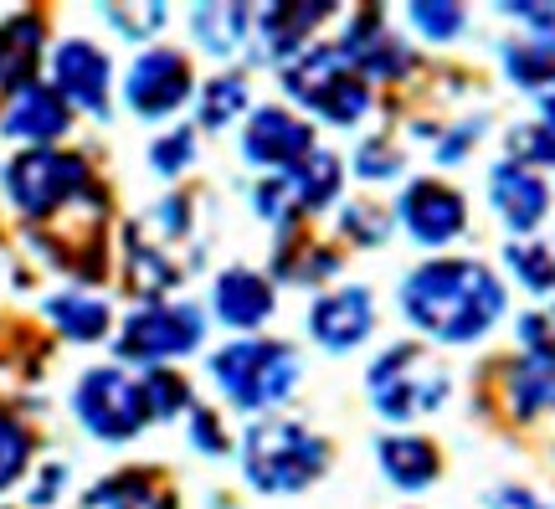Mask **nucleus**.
Here are the masks:
<instances>
[{
  "mask_svg": "<svg viewBox=\"0 0 555 509\" xmlns=\"http://www.w3.org/2000/svg\"><path fill=\"white\" fill-rule=\"evenodd\" d=\"M242 469L262 494H298L330 469V443L288 417H262L242 437Z\"/></svg>",
  "mask_w": 555,
  "mask_h": 509,
  "instance_id": "obj_3",
  "label": "nucleus"
},
{
  "mask_svg": "<svg viewBox=\"0 0 555 509\" xmlns=\"http://www.w3.org/2000/svg\"><path fill=\"white\" fill-rule=\"evenodd\" d=\"M489 201L504 216L509 232H535L545 212H551V186L540 180V170L519 165V160H499L489 170Z\"/></svg>",
  "mask_w": 555,
  "mask_h": 509,
  "instance_id": "obj_14",
  "label": "nucleus"
},
{
  "mask_svg": "<svg viewBox=\"0 0 555 509\" xmlns=\"http://www.w3.org/2000/svg\"><path fill=\"white\" fill-rule=\"evenodd\" d=\"M52 88L67 99V109L78 103L88 114H108V58L82 37L62 41L52 52Z\"/></svg>",
  "mask_w": 555,
  "mask_h": 509,
  "instance_id": "obj_13",
  "label": "nucleus"
},
{
  "mask_svg": "<svg viewBox=\"0 0 555 509\" xmlns=\"http://www.w3.org/2000/svg\"><path fill=\"white\" fill-rule=\"evenodd\" d=\"M278 309L273 298V283L253 268H227L217 278V319L232 325V330H258L268 325V314Z\"/></svg>",
  "mask_w": 555,
  "mask_h": 509,
  "instance_id": "obj_18",
  "label": "nucleus"
},
{
  "mask_svg": "<svg viewBox=\"0 0 555 509\" xmlns=\"http://www.w3.org/2000/svg\"><path fill=\"white\" fill-rule=\"evenodd\" d=\"M67 124H73V109H67V99H62L52 82H26L16 99L5 103V118H0L5 135L26 139L37 150H52V139L67 135Z\"/></svg>",
  "mask_w": 555,
  "mask_h": 509,
  "instance_id": "obj_15",
  "label": "nucleus"
},
{
  "mask_svg": "<svg viewBox=\"0 0 555 509\" xmlns=\"http://www.w3.org/2000/svg\"><path fill=\"white\" fill-rule=\"evenodd\" d=\"M124 99L139 118H165L176 114L180 103L191 99V62L170 52V47H150L144 58L129 67V82H124Z\"/></svg>",
  "mask_w": 555,
  "mask_h": 509,
  "instance_id": "obj_10",
  "label": "nucleus"
},
{
  "mask_svg": "<svg viewBox=\"0 0 555 509\" xmlns=\"http://www.w3.org/2000/svg\"><path fill=\"white\" fill-rule=\"evenodd\" d=\"M103 16L114 21L124 37L144 41V37H150V31L159 26V21H165V5H150V0H144V5H134V11H129V5H103Z\"/></svg>",
  "mask_w": 555,
  "mask_h": 509,
  "instance_id": "obj_34",
  "label": "nucleus"
},
{
  "mask_svg": "<svg viewBox=\"0 0 555 509\" xmlns=\"http://www.w3.org/2000/svg\"><path fill=\"white\" fill-rule=\"evenodd\" d=\"M406 21H412L427 41H453L457 31L468 26V11L453 5V0H412V5H406Z\"/></svg>",
  "mask_w": 555,
  "mask_h": 509,
  "instance_id": "obj_29",
  "label": "nucleus"
},
{
  "mask_svg": "<svg viewBox=\"0 0 555 509\" xmlns=\"http://www.w3.org/2000/svg\"><path fill=\"white\" fill-rule=\"evenodd\" d=\"M82 509H176V494L159 484L155 473L144 469H124L114 479H103L88 489Z\"/></svg>",
  "mask_w": 555,
  "mask_h": 509,
  "instance_id": "obj_22",
  "label": "nucleus"
},
{
  "mask_svg": "<svg viewBox=\"0 0 555 509\" xmlns=\"http://www.w3.org/2000/svg\"><path fill=\"white\" fill-rule=\"evenodd\" d=\"M5 191L26 216H52L88 191V165L62 150H26L5 165Z\"/></svg>",
  "mask_w": 555,
  "mask_h": 509,
  "instance_id": "obj_7",
  "label": "nucleus"
},
{
  "mask_svg": "<svg viewBox=\"0 0 555 509\" xmlns=\"http://www.w3.org/2000/svg\"><path fill=\"white\" fill-rule=\"evenodd\" d=\"M478 135H483V124H478V118H468V124H457V129H453L448 139H437V160H442V165H453V160H463V155H468V144H474Z\"/></svg>",
  "mask_w": 555,
  "mask_h": 509,
  "instance_id": "obj_37",
  "label": "nucleus"
},
{
  "mask_svg": "<svg viewBox=\"0 0 555 509\" xmlns=\"http://www.w3.org/2000/svg\"><path fill=\"white\" fill-rule=\"evenodd\" d=\"M380 473L397 484V489H427L437 479V448L427 437H380L376 443Z\"/></svg>",
  "mask_w": 555,
  "mask_h": 509,
  "instance_id": "obj_23",
  "label": "nucleus"
},
{
  "mask_svg": "<svg viewBox=\"0 0 555 509\" xmlns=\"http://www.w3.org/2000/svg\"><path fill=\"white\" fill-rule=\"evenodd\" d=\"M201 334H206V319L196 304H150V309L129 314V325L119 330V355L139 366H159V360L196 351Z\"/></svg>",
  "mask_w": 555,
  "mask_h": 509,
  "instance_id": "obj_8",
  "label": "nucleus"
},
{
  "mask_svg": "<svg viewBox=\"0 0 555 509\" xmlns=\"http://www.w3.org/2000/svg\"><path fill=\"white\" fill-rule=\"evenodd\" d=\"M191 437H196V448L201 453H227V432H221L217 422V411H206V407H191Z\"/></svg>",
  "mask_w": 555,
  "mask_h": 509,
  "instance_id": "obj_36",
  "label": "nucleus"
},
{
  "mask_svg": "<svg viewBox=\"0 0 555 509\" xmlns=\"http://www.w3.org/2000/svg\"><path fill=\"white\" fill-rule=\"evenodd\" d=\"M26 458H31V432L21 428L11 411H0V494L26 473Z\"/></svg>",
  "mask_w": 555,
  "mask_h": 509,
  "instance_id": "obj_30",
  "label": "nucleus"
},
{
  "mask_svg": "<svg viewBox=\"0 0 555 509\" xmlns=\"http://www.w3.org/2000/svg\"><path fill=\"white\" fill-rule=\"evenodd\" d=\"M41 52V21L37 16H11L0 26V103H11L31 82Z\"/></svg>",
  "mask_w": 555,
  "mask_h": 509,
  "instance_id": "obj_20",
  "label": "nucleus"
},
{
  "mask_svg": "<svg viewBox=\"0 0 555 509\" xmlns=\"http://www.w3.org/2000/svg\"><path fill=\"white\" fill-rule=\"evenodd\" d=\"M47 314L57 319V330L67 340H103L108 334V304L93 294H57L47 304Z\"/></svg>",
  "mask_w": 555,
  "mask_h": 509,
  "instance_id": "obj_26",
  "label": "nucleus"
},
{
  "mask_svg": "<svg viewBox=\"0 0 555 509\" xmlns=\"http://www.w3.org/2000/svg\"><path fill=\"white\" fill-rule=\"evenodd\" d=\"M397 216L422 247H442V242L463 237V227H468L463 196H457L453 186H442V180H412L397 201Z\"/></svg>",
  "mask_w": 555,
  "mask_h": 509,
  "instance_id": "obj_11",
  "label": "nucleus"
},
{
  "mask_svg": "<svg viewBox=\"0 0 555 509\" xmlns=\"http://www.w3.org/2000/svg\"><path fill=\"white\" fill-rule=\"evenodd\" d=\"M345 52H350V62H356L365 78H397V73H406L412 67V52L401 47V37H391V26H386V16L380 11H356V21H350V31H345V41H339Z\"/></svg>",
  "mask_w": 555,
  "mask_h": 509,
  "instance_id": "obj_17",
  "label": "nucleus"
},
{
  "mask_svg": "<svg viewBox=\"0 0 555 509\" xmlns=\"http://www.w3.org/2000/svg\"><path fill=\"white\" fill-rule=\"evenodd\" d=\"M242 155L262 165L268 176H288L314 155V124H304L288 109H258L242 129Z\"/></svg>",
  "mask_w": 555,
  "mask_h": 509,
  "instance_id": "obj_9",
  "label": "nucleus"
},
{
  "mask_svg": "<svg viewBox=\"0 0 555 509\" xmlns=\"http://www.w3.org/2000/svg\"><path fill=\"white\" fill-rule=\"evenodd\" d=\"M504 263L515 268V278L530 289V294H551L555 289V253L545 247V242H530V237L519 242L515 237V242L504 247Z\"/></svg>",
  "mask_w": 555,
  "mask_h": 509,
  "instance_id": "obj_28",
  "label": "nucleus"
},
{
  "mask_svg": "<svg viewBox=\"0 0 555 509\" xmlns=\"http://www.w3.org/2000/svg\"><path fill=\"white\" fill-rule=\"evenodd\" d=\"M242 114H247V82L237 73H221V78H211L201 88V124L206 129H227Z\"/></svg>",
  "mask_w": 555,
  "mask_h": 509,
  "instance_id": "obj_27",
  "label": "nucleus"
},
{
  "mask_svg": "<svg viewBox=\"0 0 555 509\" xmlns=\"http://www.w3.org/2000/svg\"><path fill=\"white\" fill-rule=\"evenodd\" d=\"M376 330V298L371 289H335L309 304V334L324 351H356Z\"/></svg>",
  "mask_w": 555,
  "mask_h": 509,
  "instance_id": "obj_12",
  "label": "nucleus"
},
{
  "mask_svg": "<svg viewBox=\"0 0 555 509\" xmlns=\"http://www.w3.org/2000/svg\"><path fill=\"white\" fill-rule=\"evenodd\" d=\"M365 386H371V402H376V411L386 422H416V417L442 407L448 392H453L448 371L422 345H391L365 371Z\"/></svg>",
  "mask_w": 555,
  "mask_h": 509,
  "instance_id": "obj_5",
  "label": "nucleus"
},
{
  "mask_svg": "<svg viewBox=\"0 0 555 509\" xmlns=\"http://www.w3.org/2000/svg\"><path fill=\"white\" fill-rule=\"evenodd\" d=\"M401 170V155L386 144V139H365L356 150V176H365V180H391Z\"/></svg>",
  "mask_w": 555,
  "mask_h": 509,
  "instance_id": "obj_35",
  "label": "nucleus"
},
{
  "mask_svg": "<svg viewBox=\"0 0 555 509\" xmlns=\"http://www.w3.org/2000/svg\"><path fill=\"white\" fill-rule=\"evenodd\" d=\"M144 407H150V417H176V411H185L191 407V386L180 381L176 371H144Z\"/></svg>",
  "mask_w": 555,
  "mask_h": 509,
  "instance_id": "obj_31",
  "label": "nucleus"
},
{
  "mask_svg": "<svg viewBox=\"0 0 555 509\" xmlns=\"http://www.w3.org/2000/svg\"><path fill=\"white\" fill-rule=\"evenodd\" d=\"M540 124L555 135V88H545V99H540Z\"/></svg>",
  "mask_w": 555,
  "mask_h": 509,
  "instance_id": "obj_40",
  "label": "nucleus"
},
{
  "mask_svg": "<svg viewBox=\"0 0 555 509\" xmlns=\"http://www.w3.org/2000/svg\"><path fill=\"white\" fill-rule=\"evenodd\" d=\"M73 407H78L82 428L93 432V437H103V443H124V437H134V432L150 422L144 386H139L129 371H119V366H93V371L78 381Z\"/></svg>",
  "mask_w": 555,
  "mask_h": 509,
  "instance_id": "obj_6",
  "label": "nucleus"
},
{
  "mask_svg": "<svg viewBox=\"0 0 555 509\" xmlns=\"http://www.w3.org/2000/svg\"><path fill=\"white\" fill-rule=\"evenodd\" d=\"M298 376H304L298 351L283 340H232L211 355V381L242 411L278 407L298 386Z\"/></svg>",
  "mask_w": 555,
  "mask_h": 509,
  "instance_id": "obj_4",
  "label": "nucleus"
},
{
  "mask_svg": "<svg viewBox=\"0 0 555 509\" xmlns=\"http://www.w3.org/2000/svg\"><path fill=\"white\" fill-rule=\"evenodd\" d=\"M288 180H294L298 216H314V212H324V206L339 196V180H345V170H339V160L330 155V150H314V155L304 160L298 170H288Z\"/></svg>",
  "mask_w": 555,
  "mask_h": 509,
  "instance_id": "obj_24",
  "label": "nucleus"
},
{
  "mask_svg": "<svg viewBox=\"0 0 555 509\" xmlns=\"http://www.w3.org/2000/svg\"><path fill=\"white\" fill-rule=\"evenodd\" d=\"M62 473H67V469H62V463H57V469H47V473H41L37 494H31L37 505H52V499H57V484H62Z\"/></svg>",
  "mask_w": 555,
  "mask_h": 509,
  "instance_id": "obj_39",
  "label": "nucleus"
},
{
  "mask_svg": "<svg viewBox=\"0 0 555 509\" xmlns=\"http://www.w3.org/2000/svg\"><path fill=\"white\" fill-rule=\"evenodd\" d=\"M191 31H196L206 52L232 58V52H242V41L253 37V11L242 0H206V5L191 11Z\"/></svg>",
  "mask_w": 555,
  "mask_h": 509,
  "instance_id": "obj_21",
  "label": "nucleus"
},
{
  "mask_svg": "<svg viewBox=\"0 0 555 509\" xmlns=\"http://www.w3.org/2000/svg\"><path fill=\"white\" fill-rule=\"evenodd\" d=\"M401 309L427 340L474 345L504 319V283L474 257H433L406 273Z\"/></svg>",
  "mask_w": 555,
  "mask_h": 509,
  "instance_id": "obj_1",
  "label": "nucleus"
},
{
  "mask_svg": "<svg viewBox=\"0 0 555 509\" xmlns=\"http://www.w3.org/2000/svg\"><path fill=\"white\" fill-rule=\"evenodd\" d=\"M386 227H391V216H386V206H376V201H356V206L345 212V232L356 237V242H365V247H376L380 237H386Z\"/></svg>",
  "mask_w": 555,
  "mask_h": 509,
  "instance_id": "obj_33",
  "label": "nucleus"
},
{
  "mask_svg": "<svg viewBox=\"0 0 555 509\" xmlns=\"http://www.w3.org/2000/svg\"><path fill=\"white\" fill-rule=\"evenodd\" d=\"M504 73L530 88V93H545L555 88V26H525L519 37L504 41Z\"/></svg>",
  "mask_w": 555,
  "mask_h": 509,
  "instance_id": "obj_19",
  "label": "nucleus"
},
{
  "mask_svg": "<svg viewBox=\"0 0 555 509\" xmlns=\"http://www.w3.org/2000/svg\"><path fill=\"white\" fill-rule=\"evenodd\" d=\"M330 11H335L330 0H273L268 11H253L262 52H268L273 62L298 58V52L309 47V37H314V26L330 16Z\"/></svg>",
  "mask_w": 555,
  "mask_h": 509,
  "instance_id": "obj_16",
  "label": "nucleus"
},
{
  "mask_svg": "<svg viewBox=\"0 0 555 509\" xmlns=\"http://www.w3.org/2000/svg\"><path fill=\"white\" fill-rule=\"evenodd\" d=\"M129 283H134V294H165V289H176L180 268L165 257V247H155V242H144V232L139 227H129Z\"/></svg>",
  "mask_w": 555,
  "mask_h": 509,
  "instance_id": "obj_25",
  "label": "nucleus"
},
{
  "mask_svg": "<svg viewBox=\"0 0 555 509\" xmlns=\"http://www.w3.org/2000/svg\"><path fill=\"white\" fill-rule=\"evenodd\" d=\"M191 160H196V135L191 129H170V135H159L150 144V165H155L159 176H180Z\"/></svg>",
  "mask_w": 555,
  "mask_h": 509,
  "instance_id": "obj_32",
  "label": "nucleus"
},
{
  "mask_svg": "<svg viewBox=\"0 0 555 509\" xmlns=\"http://www.w3.org/2000/svg\"><path fill=\"white\" fill-rule=\"evenodd\" d=\"M283 88L294 103H304L309 114H319L324 124H339V129L360 124L371 109V82L335 41H309L298 58L283 62Z\"/></svg>",
  "mask_w": 555,
  "mask_h": 509,
  "instance_id": "obj_2",
  "label": "nucleus"
},
{
  "mask_svg": "<svg viewBox=\"0 0 555 509\" xmlns=\"http://www.w3.org/2000/svg\"><path fill=\"white\" fill-rule=\"evenodd\" d=\"M489 509H551V505H545V499H535L530 489H494Z\"/></svg>",
  "mask_w": 555,
  "mask_h": 509,
  "instance_id": "obj_38",
  "label": "nucleus"
},
{
  "mask_svg": "<svg viewBox=\"0 0 555 509\" xmlns=\"http://www.w3.org/2000/svg\"><path fill=\"white\" fill-rule=\"evenodd\" d=\"M551 330H555V319H551Z\"/></svg>",
  "mask_w": 555,
  "mask_h": 509,
  "instance_id": "obj_41",
  "label": "nucleus"
}]
</instances>
